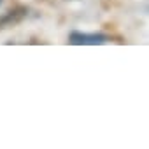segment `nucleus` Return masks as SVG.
Masks as SVG:
<instances>
[{
  "instance_id": "obj_1",
  "label": "nucleus",
  "mask_w": 149,
  "mask_h": 149,
  "mask_svg": "<svg viewBox=\"0 0 149 149\" xmlns=\"http://www.w3.org/2000/svg\"><path fill=\"white\" fill-rule=\"evenodd\" d=\"M109 37L105 33H81V32H72L70 42L74 46H100L105 44Z\"/></svg>"
},
{
  "instance_id": "obj_2",
  "label": "nucleus",
  "mask_w": 149,
  "mask_h": 149,
  "mask_svg": "<svg viewBox=\"0 0 149 149\" xmlns=\"http://www.w3.org/2000/svg\"><path fill=\"white\" fill-rule=\"evenodd\" d=\"M2 2H4V0H0V6H2Z\"/></svg>"
}]
</instances>
